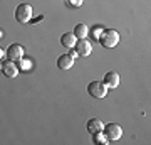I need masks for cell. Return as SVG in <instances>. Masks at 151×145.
I'll use <instances>...</instances> for the list:
<instances>
[{"mask_svg": "<svg viewBox=\"0 0 151 145\" xmlns=\"http://www.w3.org/2000/svg\"><path fill=\"white\" fill-rule=\"evenodd\" d=\"M2 73L7 78H15L17 73H19V68L14 61H5V63H2Z\"/></svg>", "mask_w": 151, "mask_h": 145, "instance_id": "cell-8", "label": "cell"}, {"mask_svg": "<svg viewBox=\"0 0 151 145\" xmlns=\"http://www.w3.org/2000/svg\"><path fill=\"white\" fill-rule=\"evenodd\" d=\"M108 86L104 85L103 81H91L87 85V93L91 95L92 98H104L108 95Z\"/></svg>", "mask_w": 151, "mask_h": 145, "instance_id": "cell-2", "label": "cell"}, {"mask_svg": "<svg viewBox=\"0 0 151 145\" xmlns=\"http://www.w3.org/2000/svg\"><path fill=\"white\" fill-rule=\"evenodd\" d=\"M69 56H70V58H72V59H76V58H77L79 54H77V51H76L74 47H69Z\"/></svg>", "mask_w": 151, "mask_h": 145, "instance_id": "cell-17", "label": "cell"}, {"mask_svg": "<svg viewBox=\"0 0 151 145\" xmlns=\"http://www.w3.org/2000/svg\"><path fill=\"white\" fill-rule=\"evenodd\" d=\"M87 32H89V29H87V26L86 24H77V26L74 27V36H76V39H84L87 36Z\"/></svg>", "mask_w": 151, "mask_h": 145, "instance_id": "cell-12", "label": "cell"}, {"mask_svg": "<svg viewBox=\"0 0 151 145\" xmlns=\"http://www.w3.org/2000/svg\"><path fill=\"white\" fill-rule=\"evenodd\" d=\"M72 66H74V59L70 58L69 54H60L59 58H57V68H59V69L67 71V69H70Z\"/></svg>", "mask_w": 151, "mask_h": 145, "instance_id": "cell-9", "label": "cell"}, {"mask_svg": "<svg viewBox=\"0 0 151 145\" xmlns=\"http://www.w3.org/2000/svg\"><path fill=\"white\" fill-rule=\"evenodd\" d=\"M74 49L77 51V54L79 56H82V58H87L89 54H91L92 51V44L89 42V41H86V39H77L74 44Z\"/></svg>", "mask_w": 151, "mask_h": 145, "instance_id": "cell-6", "label": "cell"}, {"mask_svg": "<svg viewBox=\"0 0 151 145\" xmlns=\"http://www.w3.org/2000/svg\"><path fill=\"white\" fill-rule=\"evenodd\" d=\"M92 142H94V144H101V145H104V144H108L109 140L106 138V135H104L103 132H99V133H94V135H92Z\"/></svg>", "mask_w": 151, "mask_h": 145, "instance_id": "cell-14", "label": "cell"}, {"mask_svg": "<svg viewBox=\"0 0 151 145\" xmlns=\"http://www.w3.org/2000/svg\"><path fill=\"white\" fill-rule=\"evenodd\" d=\"M87 132L91 135H94V133H99V132H103V127H104V123L101 122L99 118H91L89 122H87Z\"/></svg>", "mask_w": 151, "mask_h": 145, "instance_id": "cell-10", "label": "cell"}, {"mask_svg": "<svg viewBox=\"0 0 151 145\" xmlns=\"http://www.w3.org/2000/svg\"><path fill=\"white\" fill-rule=\"evenodd\" d=\"M119 81H121V78H119L118 73H116V71H109V73L104 74V81H103V83L108 86V88H118Z\"/></svg>", "mask_w": 151, "mask_h": 145, "instance_id": "cell-7", "label": "cell"}, {"mask_svg": "<svg viewBox=\"0 0 151 145\" xmlns=\"http://www.w3.org/2000/svg\"><path fill=\"white\" fill-rule=\"evenodd\" d=\"M0 71H2V64H0Z\"/></svg>", "mask_w": 151, "mask_h": 145, "instance_id": "cell-21", "label": "cell"}, {"mask_svg": "<svg viewBox=\"0 0 151 145\" xmlns=\"http://www.w3.org/2000/svg\"><path fill=\"white\" fill-rule=\"evenodd\" d=\"M17 68H19V71H29L30 68H32V63L29 59H24V58H20L19 61H15Z\"/></svg>", "mask_w": 151, "mask_h": 145, "instance_id": "cell-13", "label": "cell"}, {"mask_svg": "<svg viewBox=\"0 0 151 145\" xmlns=\"http://www.w3.org/2000/svg\"><path fill=\"white\" fill-rule=\"evenodd\" d=\"M15 19H17V22H20V24L30 22V19H32V7L29 5V4H20V5H17Z\"/></svg>", "mask_w": 151, "mask_h": 145, "instance_id": "cell-3", "label": "cell"}, {"mask_svg": "<svg viewBox=\"0 0 151 145\" xmlns=\"http://www.w3.org/2000/svg\"><path fill=\"white\" fill-rule=\"evenodd\" d=\"M99 42L103 47H114V46H118L119 42V34L114 31V29H104L103 34H101V37H99Z\"/></svg>", "mask_w": 151, "mask_h": 145, "instance_id": "cell-1", "label": "cell"}, {"mask_svg": "<svg viewBox=\"0 0 151 145\" xmlns=\"http://www.w3.org/2000/svg\"><path fill=\"white\" fill-rule=\"evenodd\" d=\"M42 19H44V15H39V17H35V19H30V22H34V24H35V22L42 20Z\"/></svg>", "mask_w": 151, "mask_h": 145, "instance_id": "cell-18", "label": "cell"}, {"mask_svg": "<svg viewBox=\"0 0 151 145\" xmlns=\"http://www.w3.org/2000/svg\"><path fill=\"white\" fill-rule=\"evenodd\" d=\"M2 36H4V32H2V31H0V37H2Z\"/></svg>", "mask_w": 151, "mask_h": 145, "instance_id": "cell-20", "label": "cell"}, {"mask_svg": "<svg viewBox=\"0 0 151 145\" xmlns=\"http://www.w3.org/2000/svg\"><path fill=\"white\" fill-rule=\"evenodd\" d=\"M5 56L9 61H19L20 58H24V47H22L20 44H10L5 51Z\"/></svg>", "mask_w": 151, "mask_h": 145, "instance_id": "cell-5", "label": "cell"}, {"mask_svg": "<svg viewBox=\"0 0 151 145\" xmlns=\"http://www.w3.org/2000/svg\"><path fill=\"white\" fill-rule=\"evenodd\" d=\"M67 2V5L70 7H81L82 5V0H65Z\"/></svg>", "mask_w": 151, "mask_h": 145, "instance_id": "cell-16", "label": "cell"}, {"mask_svg": "<svg viewBox=\"0 0 151 145\" xmlns=\"http://www.w3.org/2000/svg\"><path fill=\"white\" fill-rule=\"evenodd\" d=\"M4 56H5V51H4V49L0 47V59H2V58H4Z\"/></svg>", "mask_w": 151, "mask_h": 145, "instance_id": "cell-19", "label": "cell"}, {"mask_svg": "<svg viewBox=\"0 0 151 145\" xmlns=\"http://www.w3.org/2000/svg\"><path fill=\"white\" fill-rule=\"evenodd\" d=\"M103 31H104L103 27H92V29H91L87 34H91V39H92V41H99V37H101Z\"/></svg>", "mask_w": 151, "mask_h": 145, "instance_id": "cell-15", "label": "cell"}, {"mask_svg": "<svg viewBox=\"0 0 151 145\" xmlns=\"http://www.w3.org/2000/svg\"><path fill=\"white\" fill-rule=\"evenodd\" d=\"M76 41H77V39H76V36L72 32H65V34H62V36H60V44H62L64 47H67V49L74 47Z\"/></svg>", "mask_w": 151, "mask_h": 145, "instance_id": "cell-11", "label": "cell"}, {"mask_svg": "<svg viewBox=\"0 0 151 145\" xmlns=\"http://www.w3.org/2000/svg\"><path fill=\"white\" fill-rule=\"evenodd\" d=\"M103 133L106 135V138L109 142H114V140H119L123 137V128L118 123H108L106 127H103Z\"/></svg>", "mask_w": 151, "mask_h": 145, "instance_id": "cell-4", "label": "cell"}]
</instances>
